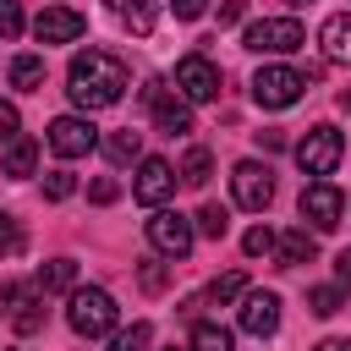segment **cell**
<instances>
[{"mask_svg": "<svg viewBox=\"0 0 351 351\" xmlns=\"http://www.w3.org/2000/svg\"><path fill=\"white\" fill-rule=\"evenodd\" d=\"M170 351H176V346H170Z\"/></svg>", "mask_w": 351, "mask_h": 351, "instance_id": "41", "label": "cell"}, {"mask_svg": "<svg viewBox=\"0 0 351 351\" xmlns=\"http://www.w3.org/2000/svg\"><path fill=\"white\" fill-rule=\"evenodd\" d=\"M335 274H340V291H351V247L335 258Z\"/></svg>", "mask_w": 351, "mask_h": 351, "instance_id": "38", "label": "cell"}, {"mask_svg": "<svg viewBox=\"0 0 351 351\" xmlns=\"http://www.w3.org/2000/svg\"><path fill=\"white\" fill-rule=\"evenodd\" d=\"M230 197H236L241 208L263 214V208L274 203V176H269V165H258V159H241V165L230 170Z\"/></svg>", "mask_w": 351, "mask_h": 351, "instance_id": "10", "label": "cell"}, {"mask_svg": "<svg viewBox=\"0 0 351 351\" xmlns=\"http://www.w3.org/2000/svg\"><path fill=\"white\" fill-rule=\"evenodd\" d=\"M313 351H351V340H324V346H313Z\"/></svg>", "mask_w": 351, "mask_h": 351, "instance_id": "39", "label": "cell"}, {"mask_svg": "<svg viewBox=\"0 0 351 351\" xmlns=\"http://www.w3.org/2000/svg\"><path fill=\"white\" fill-rule=\"evenodd\" d=\"M16 137H22V115L11 99H0V143H16Z\"/></svg>", "mask_w": 351, "mask_h": 351, "instance_id": "31", "label": "cell"}, {"mask_svg": "<svg viewBox=\"0 0 351 351\" xmlns=\"http://www.w3.org/2000/svg\"><path fill=\"white\" fill-rule=\"evenodd\" d=\"M236 324H241L247 335H258V340H263V335H274V329H280V296H274V291H247V296H241Z\"/></svg>", "mask_w": 351, "mask_h": 351, "instance_id": "15", "label": "cell"}, {"mask_svg": "<svg viewBox=\"0 0 351 351\" xmlns=\"http://www.w3.org/2000/svg\"><path fill=\"white\" fill-rule=\"evenodd\" d=\"M302 88H307V77H302L296 66H280V60L252 77V99H258L263 110H291V104L302 99Z\"/></svg>", "mask_w": 351, "mask_h": 351, "instance_id": "6", "label": "cell"}, {"mask_svg": "<svg viewBox=\"0 0 351 351\" xmlns=\"http://www.w3.org/2000/svg\"><path fill=\"white\" fill-rule=\"evenodd\" d=\"M132 88V71L126 60H115L110 49H77L71 55V71H66V93L77 110H110L121 104Z\"/></svg>", "mask_w": 351, "mask_h": 351, "instance_id": "1", "label": "cell"}, {"mask_svg": "<svg viewBox=\"0 0 351 351\" xmlns=\"http://www.w3.org/2000/svg\"><path fill=\"white\" fill-rule=\"evenodd\" d=\"M0 170H5L11 181H27V176L38 170V143H33V137H16V143H5V159H0Z\"/></svg>", "mask_w": 351, "mask_h": 351, "instance_id": "17", "label": "cell"}, {"mask_svg": "<svg viewBox=\"0 0 351 351\" xmlns=\"http://www.w3.org/2000/svg\"><path fill=\"white\" fill-rule=\"evenodd\" d=\"M104 159L110 165H137L143 159V132H132V126L126 132H110L104 137Z\"/></svg>", "mask_w": 351, "mask_h": 351, "instance_id": "20", "label": "cell"}, {"mask_svg": "<svg viewBox=\"0 0 351 351\" xmlns=\"http://www.w3.org/2000/svg\"><path fill=\"white\" fill-rule=\"evenodd\" d=\"M176 93H181L186 104H208V99H219V66H214L208 55H186V60H176Z\"/></svg>", "mask_w": 351, "mask_h": 351, "instance_id": "8", "label": "cell"}, {"mask_svg": "<svg viewBox=\"0 0 351 351\" xmlns=\"http://www.w3.org/2000/svg\"><path fill=\"white\" fill-rule=\"evenodd\" d=\"M88 33V22H82V11H71V5H44L38 16H33V38L38 44H77Z\"/></svg>", "mask_w": 351, "mask_h": 351, "instance_id": "14", "label": "cell"}, {"mask_svg": "<svg viewBox=\"0 0 351 351\" xmlns=\"http://www.w3.org/2000/svg\"><path fill=\"white\" fill-rule=\"evenodd\" d=\"M143 104L154 110V126H159V132H170V137H181V132H192V104H186L181 93L170 99L159 77H148V88H143Z\"/></svg>", "mask_w": 351, "mask_h": 351, "instance_id": "11", "label": "cell"}, {"mask_svg": "<svg viewBox=\"0 0 351 351\" xmlns=\"http://www.w3.org/2000/svg\"><path fill=\"white\" fill-rule=\"evenodd\" d=\"M236 296H247V274L241 269H230V274H219L208 285V302H236Z\"/></svg>", "mask_w": 351, "mask_h": 351, "instance_id": "28", "label": "cell"}, {"mask_svg": "<svg viewBox=\"0 0 351 351\" xmlns=\"http://www.w3.org/2000/svg\"><path fill=\"white\" fill-rule=\"evenodd\" d=\"M241 16H247V0H225L219 5V22H241Z\"/></svg>", "mask_w": 351, "mask_h": 351, "instance_id": "37", "label": "cell"}, {"mask_svg": "<svg viewBox=\"0 0 351 351\" xmlns=\"http://www.w3.org/2000/svg\"><path fill=\"white\" fill-rule=\"evenodd\" d=\"M0 302H5V318H11L16 335H38L44 329V291L38 285H5Z\"/></svg>", "mask_w": 351, "mask_h": 351, "instance_id": "13", "label": "cell"}, {"mask_svg": "<svg viewBox=\"0 0 351 351\" xmlns=\"http://www.w3.org/2000/svg\"><path fill=\"white\" fill-rule=\"evenodd\" d=\"M33 285L49 296V291H77V258H49L38 274H33Z\"/></svg>", "mask_w": 351, "mask_h": 351, "instance_id": "19", "label": "cell"}, {"mask_svg": "<svg viewBox=\"0 0 351 351\" xmlns=\"http://www.w3.org/2000/svg\"><path fill=\"white\" fill-rule=\"evenodd\" d=\"M88 197H93V203H115V197H121V186H115L110 176H99V181L88 186Z\"/></svg>", "mask_w": 351, "mask_h": 351, "instance_id": "34", "label": "cell"}, {"mask_svg": "<svg viewBox=\"0 0 351 351\" xmlns=\"http://www.w3.org/2000/svg\"><path fill=\"white\" fill-rule=\"evenodd\" d=\"M165 263H143V291H165Z\"/></svg>", "mask_w": 351, "mask_h": 351, "instance_id": "36", "label": "cell"}, {"mask_svg": "<svg viewBox=\"0 0 351 351\" xmlns=\"http://www.w3.org/2000/svg\"><path fill=\"white\" fill-rule=\"evenodd\" d=\"M274 252H280V263H313L318 241H313V230H307V225H291V230H280Z\"/></svg>", "mask_w": 351, "mask_h": 351, "instance_id": "18", "label": "cell"}, {"mask_svg": "<svg viewBox=\"0 0 351 351\" xmlns=\"http://www.w3.org/2000/svg\"><path fill=\"white\" fill-rule=\"evenodd\" d=\"M170 11H176L181 22H197V16L208 11V0H170Z\"/></svg>", "mask_w": 351, "mask_h": 351, "instance_id": "35", "label": "cell"}, {"mask_svg": "<svg viewBox=\"0 0 351 351\" xmlns=\"http://www.w3.org/2000/svg\"><path fill=\"white\" fill-rule=\"evenodd\" d=\"M340 154H346V137L324 121V126H313L302 143H296V165H302V176H313V181H324V176H335V165H340Z\"/></svg>", "mask_w": 351, "mask_h": 351, "instance_id": "3", "label": "cell"}, {"mask_svg": "<svg viewBox=\"0 0 351 351\" xmlns=\"http://www.w3.org/2000/svg\"><path fill=\"white\" fill-rule=\"evenodd\" d=\"M307 307H313L318 318H329V313L346 307V291H340V285H313V291H307Z\"/></svg>", "mask_w": 351, "mask_h": 351, "instance_id": "27", "label": "cell"}, {"mask_svg": "<svg viewBox=\"0 0 351 351\" xmlns=\"http://www.w3.org/2000/svg\"><path fill=\"white\" fill-rule=\"evenodd\" d=\"M11 252H22V225L11 214H0V258H11Z\"/></svg>", "mask_w": 351, "mask_h": 351, "instance_id": "32", "label": "cell"}, {"mask_svg": "<svg viewBox=\"0 0 351 351\" xmlns=\"http://www.w3.org/2000/svg\"><path fill=\"white\" fill-rule=\"evenodd\" d=\"M44 143H49L60 159H82V154H93V148H99V132H93V121H88V115H55V121H49V132H44Z\"/></svg>", "mask_w": 351, "mask_h": 351, "instance_id": "9", "label": "cell"}, {"mask_svg": "<svg viewBox=\"0 0 351 351\" xmlns=\"http://www.w3.org/2000/svg\"><path fill=\"white\" fill-rule=\"evenodd\" d=\"M71 192H77V176H71V170H49V176H44V197H49V203H66Z\"/></svg>", "mask_w": 351, "mask_h": 351, "instance_id": "30", "label": "cell"}, {"mask_svg": "<svg viewBox=\"0 0 351 351\" xmlns=\"http://www.w3.org/2000/svg\"><path fill=\"white\" fill-rule=\"evenodd\" d=\"M154 16H159L154 0H121V22H126L132 33H154Z\"/></svg>", "mask_w": 351, "mask_h": 351, "instance_id": "23", "label": "cell"}, {"mask_svg": "<svg viewBox=\"0 0 351 351\" xmlns=\"http://www.w3.org/2000/svg\"><path fill=\"white\" fill-rule=\"evenodd\" d=\"M192 219H197V236H208V241H219V236L230 230V214H225L219 203H203V208H197Z\"/></svg>", "mask_w": 351, "mask_h": 351, "instance_id": "25", "label": "cell"}, {"mask_svg": "<svg viewBox=\"0 0 351 351\" xmlns=\"http://www.w3.org/2000/svg\"><path fill=\"white\" fill-rule=\"evenodd\" d=\"M340 214H346V197H340L335 181H307V186H302V219H307L313 230H335Z\"/></svg>", "mask_w": 351, "mask_h": 351, "instance_id": "12", "label": "cell"}, {"mask_svg": "<svg viewBox=\"0 0 351 351\" xmlns=\"http://www.w3.org/2000/svg\"><path fill=\"white\" fill-rule=\"evenodd\" d=\"M16 33H22V5L0 0V38H16Z\"/></svg>", "mask_w": 351, "mask_h": 351, "instance_id": "33", "label": "cell"}, {"mask_svg": "<svg viewBox=\"0 0 351 351\" xmlns=\"http://www.w3.org/2000/svg\"><path fill=\"white\" fill-rule=\"evenodd\" d=\"M241 44H247L252 55H291V49L307 44V33H302L296 16H263V22H252V27L241 33Z\"/></svg>", "mask_w": 351, "mask_h": 351, "instance_id": "4", "label": "cell"}, {"mask_svg": "<svg viewBox=\"0 0 351 351\" xmlns=\"http://www.w3.org/2000/svg\"><path fill=\"white\" fill-rule=\"evenodd\" d=\"M186 351H236V335H230L225 324H197Z\"/></svg>", "mask_w": 351, "mask_h": 351, "instance_id": "22", "label": "cell"}, {"mask_svg": "<svg viewBox=\"0 0 351 351\" xmlns=\"http://www.w3.org/2000/svg\"><path fill=\"white\" fill-rule=\"evenodd\" d=\"M176 165L170 159H159V154H143L137 159V176H132V197L137 203H148V208H165V197L176 192Z\"/></svg>", "mask_w": 351, "mask_h": 351, "instance_id": "7", "label": "cell"}, {"mask_svg": "<svg viewBox=\"0 0 351 351\" xmlns=\"http://www.w3.org/2000/svg\"><path fill=\"white\" fill-rule=\"evenodd\" d=\"M340 110H351V88H346V93H340Z\"/></svg>", "mask_w": 351, "mask_h": 351, "instance_id": "40", "label": "cell"}, {"mask_svg": "<svg viewBox=\"0 0 351 351\" xmlns=\"http://www.w3.org/2000/svg\"><path fill=\"white\" fill-rule=\"evenodd\" d=\"M66 324H71L82 340H104V335H115L121 307H115V296H110L104 285H77V291L66 296Z\"/></svg>", "mask_w": 351, "mask_h": 351, "instance_id": "2", "label": "cell"}, {"mask_svg": "<svg viewBox=\"0 0 351 351\" xmlns=\"http://www.w3.org/2000/svg\"><path fill=\"white\" fill-rule=\"evenodd\" d=\"M274 241H280V236H274L269 225H252V230L241 236V252H247V258H269V252H274Z\"/></svg>", "mask_w": 351, "mask_h": 351, "instance_id": "29", "label": "cell"}, {"mask_svg": "<svg viewBox=\"0 0 351 351\" xmlns=\"http://www.w3.org/2000/svg\"><path fill=\"white\" fill-rule=\"evenodd\" d=\"M154 346V324H132V329H115V340H110V351H148Z\"/></svg>", "mask_w": 351, "mask_h": 351, "instance_id": "26", "label": "cell"}, {"mask_svg": "<svg viewBox=\"0 0 351 351\" xmlns=\"http://www.w3.org/2000/svg\"><path fill=\"white\" fill-rule=\"evenodd\" d=\"M186 186H208V176H214V154L208 148H186V159H181V170H176Z\"/></svg>", "mask_w": 351, "mask_h": 351, "instance_id": "21", "label": "cell"}, {"mask_svg": "<svg viewBox=\"0 0 351 351\" xmlns=\"http://www.w3.org/2000/svg\"><path fill=\"white\" fill-rule=\"evenodd\" d=\"M192 241H197V225L186 214H176V208H154L148 214V247L159 258H186Z\"/></svg>", "mask_w": 351, "mask_h": 351, "instance_id": "5", "label": "cell"}, {"mask_svg": "<svg viewBox=\"0 0 351 351\" xmlns=\"http://www.w3.org/2000/svg\"><path fill=\"white\" fill-rule=\"evenodd\" d=\"M318 44H324V55H329L335 66H351V11H335V16H324V27H318Z\"/></svg>", "mask_w": 351, "mask_h": 351, "instance_id": "16", "label": "cell"}, {"mask_svg": "<svg viewBox=\"0 0 351 351\" xmlns=\"http://www.w3.org/2000/svg\"><path fill=\"white\" fill-rule=\"evenodd\" d=\"M44 82V55H16L11 60V88H38Z\"/></svg>", "mask_w": 351, "mask_h": 351, "instance_id": "24", "label": "cell"}]
</instances>
